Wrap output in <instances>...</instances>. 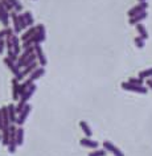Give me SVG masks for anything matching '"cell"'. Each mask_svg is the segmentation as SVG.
Wrapping results in <instances>:
<instances>
[{
	"label": "cell",
	"mask_w": 152,
	"mask_h": 156,
	"mask_svg": "<svg viewBox=\"0 0 152 156\" xmlns=\"http://www.w3.org/2000/svg\"><path fill=\"white\" fill-rule=\"evenodd\" d=\"M80 127H81V130L85 132V135H86L87 138H90V136L93 135V131H91L90 126H89V124L85 122V120H81V122H80Z\"/></svg>",
	"instance_id": "obj_19"
},
{
	"label": "cell",
	"mask_w": 152,
	"mask_h": 156,
	"mask_svg": "<svg viewBox=\"0 0 152 156\" xmlns=\"http://www.w3.org/2000/svg\"><path fill=\"white\" fill-rule=\"evenodd\" d=\"M135 45L138 46V48H140V49L144 48V40L142 37H136L135 38Z\"/></svg>",
	"instance_id": "obj_29"
},
{
	"label": "cell",
	"mask_w": 152,
	"mask_h": 156,
	"mask_svg": "<svg viewBox=\"0 0 152 156\" xmlns=\"http://www.w3.org/2000/svg\"><path fill=\"white\" fill-rule=\"evenodd\" d=\"M147 86L152 89V80H147Z\"/></svg>",
	"instance_id": "obj_32"
},
{
	"label": "cell",
	"mask_w": 152,
	"mask_h": 156,
	"mask_svg": "<svg viewBox=\"0 0 152 156\" xmlns=\"http://www.w3.org/2000/svg\"><path fill=\"white\" fill-rule=\"evenodd\" d=\"M151 80H152V77H151Z\"/></svg>",
	"instance_id": "obj_35"
},
{
	"label": "cell",
	"mask_w": 152,
	"mask_h": 156,
	"mask_svg": "<svg viewBox=\"0 0 152 156\" xmlns=\"http://www.w3.org/2000/svg\"><path fill=\"white\" fill-rule=\"evenodd\" d=\"M12 34H13V29H11L9 27L8 28H4L3 30H0V40H4L5 36L8 37V36H12Z\"/></svg>",
	"instance_id": "obj_23"
},
{
	"label": "cell",
	"mask_w": 152,
	"mask_h": 156,
	"mask_svg": "<svg viewBox=\"0 0 152 156\" xmlns=\"http://www.w3.org/2000/svg\"><path fill=\"white\" fill-rule=\"evenodd\" d=\"M12 95H13V99H19L20 97V85H19V81L16 78L12 80Z\"/></svg>",
	"instance_id": "obj_14"
},
{
	"label": "cell",
	"mask_w": 152,
	"mask_h": 156,
	"mask_svg": "<svg viewBox=\"0 0 152 156\" xmlns=\"http://www.w3.org/2000/svg\"><path fill=\"white\" fill-rule=\"evenodd\" d=\"M150 77H152V68L143 70V72L139 73V78H142V80H144V78H150Z\"/></svg>",
	"instance_id": "obj_24"
},
{
	"label": "cell",
	"mask_w": 152,
	"mask_h": 156,
	"mask_svg": "<svg viewBox=\"0 0 152 156\" xmlns=\"http://www.w3.org/2000/svg\"><path fill=\"white\" fill-rule=\"evenodd\" d=\"M107 155V151L102 148V150H95L94 152H90L89 156H106Z\"/></svg>",
	"instance_id": "obj_26"
},
{
	"label": "cell",
	"mask_w": 152,
	"mask_h": 156,
	"mask_svg": "<svg viewBox=\"0 0 152 156\" xmlns=\"http://www.w3.org/2000/svg\"><path fill=\"white\" fill-rule=\"evenodd\" d=\"M9 16L11 19H12V21H13V30H15V33H20V24H19V15L16 11H13V12H11L9 13Z\"/></svg>",
	"instance_id": "obj_11"
},
{
	"label": "cell",
	"mask_w": 152,
	"mask_h": 156,
	"mask_svg": "<svg viewBox=\"0 0 152 156\" xmlns=\"http://www.w3.org/2000/svg\"><path fill=\"white\" fill-rule=\"evenodd\" d=\"M122 89H124V90H127V91L139 93V94H147V93H148V89L143 87V86H138V85L128 83V82H123L122 83Z\"/></svg>",
	"instance_id": "obj_1"
},
{
	"label": "cell",
	"mask_w": 152,
	"mask_h": 156,
	"mask_svg": "<svg viewBox=\"0 0 152 156\" xmlns=\"http://www.w3.org/2000/svg\"><path fill=\"white\" fill-rule=\"evenodd\" d=\"M19 24H20L21 29H25L27 27H28V24H27V21H25V19H24L23 15H19Z\"/></svg>",
	"instance_id": "obj_28"
},
{
	"label": "cell",
	"mask_w": 152,
	"mask_h": 156,
	"mask_svg": "<svg viewBox=\"0 0 152 156\" xmlns=\"http://www.w3.org/2000/svg\"><path fill=\"white\" fill-rule=\"evenodd\" d=\"M2 114H3V122H4V128H8L11 126L9 115H8V107L7 106L2 107Z\"/></svg>",
	"instance_id": "obj_17"
},
{
	"label": "cell",
	"mask_w": 152,
	"mask_h": 156,
	"mask_svg": "<svg viewBox=\"0 0 152 156\" xmlns=\"http://www.w3.org/2000/svg\"><path fill=\"white\" fill-rule=\"evenodd\" d=\"M0 21L3 23V25H4L5 28H8V25H9V15H8V11L3 7L2 2H0Z\"/></svg>",
	"instance_id": "obj_9"
},
{
	"label": "cell",
	"mask_w": 152,
	"mask_h": 156,
	"mask_svg": "<svg viewBox=\"0 0 152 156\" xmlns=\"http://www.w3.org/2000/svg\"><path fill=\"white\" fill-rule=\"evenodd\" d=\"M44 74H45V69H44V68H37L32 74H30V78H29V80L32 81V82H34V81L38 80L40 77H42Z\"/></svg>",
	"instance_id": "obj_16"
},
{
	"label": "cell",
	"mask_w": 152,
	"mask_h": 156,
	"mask_svg": "<svg viewBox=\"0 0 152 156\" xmlns=\"http://www.w3.org/2000/svg\"><path fill=\"white\" fill-rule=\"evenodd\" d=\"M34 33H36V28H34V27H30V28L24 33V36H21L23 42L27 41V40H29V38H32L34 36Z\"/></svg>",
	"instance_id": "obj_20"
},
{
	"label": "cell",
	"mask_w": 152,
	"mask_h": 156,
	"mask_svg": "<svg viewBox=\"0 0 152 156\" xmlns=\"http://www.w3.org/2000/svg\"><path fill=\"white\" fill-rule=\"evenodd\" d=\"M4 46H5V41H4V40H0V54H3Z\"/></svg>",
	"instance_id": "obj_31"
},
{
	"label": "cell",
	"mask_w": 152,
	"mask_h": 156,
	"mask_svg": "<svg viewBox=\"0 0 152 156\" xmlns=\"http://www.w3.org/2000/svg\"><path fill=\"white\" fill-rule=\"evenodd\" d=\"M80 144L82 147H87V148H98V142H95V140H91L90 138H87V136H85L80 140Z\"/></svg>",
	"instance_id": "obj_10"
},
{
	"label": "cell",
	"mask_w": 152,
	"mask_h": 156,
	"mask_svg": "<svg viewBox=\"0 0 152 156\" xmlns=\"http://www.w3.org/2000/svg\"><path fill=\"white\" fill-rule=\"evenodd\" d=\"M30 110H32V106L27 103L25 106H24V108H23V111H21L20 114H19V116H17V120H16V124H17V126H23V124H24L25 119L28 118Z\"/></svg>",
	"instance_id": "obj_3"
},
{
	"label": "cell",
	"mask_w": 152,
	"mask_h": 156,
	"mask_svg": "<svg viewBox=\"0 0 152 156\" xmlns=\"http://www.w3.org/2000/svg\"><path fill=\"white\" fill-rule=\"evenodd\" d=\"M136 29H138V32H139V34H140V37H142L143 40L148 38V32H147V29L144 28V25L138 24V25H136Z\"/></svg>",
	"instance_id": "obj_21"
},
{
	"label": "cell",
	"mask_w": 152,
	"mask_h": 156,
	"mask_svg": "<svg viewBox=\"0 0 152 156\" xmlns=\"http://www.w3.org/2000/svg\"><path fill=\"white\" fill-rule=\"evenodd\" d=\"M45 27L42 24H38L36 27V33H34V44H41L42 41H45Z\"/></svg>",
	"instance_id": "obj_2"
},
{
	"label": "cell",
	"mask_w": 152,
	"mask_h": 156,
	"mask_svg": "<svg viewBox=\"0 0 152 156\" xmlns=\"http://www.w3.org/2000/svg\"><path fill=\"white\" fill-rule=\"evenodd\" d=\"M3 144H4V146H8V143H9V128H3Z\"/></svg>",
	"instance_id": "obj_22"
},
{
	"label": "cell",
	"mask_w": 152,
	"mask_h": 156,
	"mask_svg": "<svg viewBox=\"0 0 152 156\" xmlns=\"http://www.w3.org/2000/svg\"><path fill=\"white\" fill-rule=\"evenodd\" d=\"M23 16H24V19H25V21H27V24H28V27L33 24V17H32V13H30L29 11H27V12L23 13Z\"/></svg>",
	"instance_id": "obj_25"
},
{
	"label": "cell",
	"mask_w": 152,
	"mask_h": 156,
	"mask_svg": "<svg viewBox=\"0 0 152 156\" xmlns=\"http://www.w3.org/2000/svg\"><path fill=\"white\" fill-rule=\"evenodd\" d=\"M16 143L17 146H21L24 143V130H23L21 126H19L16 130Z\"/></svg>",
	"instance_id": "obj_18"
},
{
	"label": "cell",
	"mask_w": 152,
	"mask_h": 156,
	"mask_svg": "<svg viewBox=\"0 0 152 156\" xmlns=\"http://www.w3.org/2000/svg\"><path fill=\"white\" fill-rule=\"evenodd\" d=\"M8 115H9V122H11V124H15L16 123V120H17V116H16V107L13 106L12 103H9L8 106Z\"/></svg>",
	"instance_id": "obj_12"
},
{
	"label": "cell",
	"mask_w": 152,
	"mask_h": 156,
	"mask_svg": "<svg viewBox=\"0 0 152 156\" xmlns=\"http://www.w3.org/2000/svg\"><path fill=\"white\" fill-rule=\"evenodd\" d=\"M11 38V42H12V48H13V52L15 54H17L20 53V44H19V37L17 36H15V34H12V36H9Z\"/></svg>",
	"instance_id": "obj_15"
},
{
	"label": "cell",
	"mask_w": 152,
	"mask_h": 156,
	"mask_svg": "<svg viewBox=\"0 0 152 156\" xmlns=\"http://www.w3.org/2000/svg\"><path fill=\"white\" fill-rule=\"evenodd\" d=\"M128 83H132V85H138V86H142L143 85V80L142 78H135V77H132V78H130L128 80Z\"/></svg>",
	"instance_id": "obj_27"
},
{
	"label": "cell",
	"mask_w": 152,
	"mask_h": 156,
	"mask_svg": "<svg viewBox=\"0 0 152 156\" xmlns=\"http://www.w3.org/2000/svg\"><path fill=\"white\" fill-rule=\"evenodd\" d=\"M4 64H5L7 66H8L9 70L13 73L15 78H17L19 76H20V73H21V72H20V68H19V66H17V64H15V61L9 60L8 57H5V58H4Z\"/></svg>",
	"instance_id": "obj_6"
},
{
	"label": "cell",
	"mask_w": 152,
	"mask_h": 156,
	"mask_svg": "<svg viewBox=\"0 0 152 156\" xmlns=\"http://www.w3.org/2000/svg\"><path fill=\"white\" fill-rule=\"evenodd\" d=\"M0 142H2V134H0Z\"/></svg>",
	"instance_id": "obj_33"
},
{
	"label": "cell",
	"mask_w": 152,
	"mask_h": 156,
	"mask_svg": "<svg viewBox=\"0 0 152 156\" xmlns=\"http://www.w3.org/2000/svg\"><path fill=\"white\" fill-rule=\"evenodd\" d=\"M34 54H36L37 60L40 61V65L41 66H45L46 65V58H45V54L42 52V48L40 44H34Z\"/></svg>",
	"instance_id": "obj_8"
},
{
	"label": "cell",
	"mask_w": 152,
	"mask_h": 156,
	"mask_svg": "<svg viewBox=\"0 0 152 156\" xmlns=\"http://www.w3.org/2000/svg\"><path fill=\"white\" fill-rule=\"evenodd\" d=\"M139 2H140V3H142V2H144V0H139Z\"/></svg>",
	"instance_id": "obj_34"
},
{
	"label": "cell",
	"mask_w": 152,
	"mask_h": 156,
	"mask_svg": "<svg viewBox=\"0 0 152 156\" xmlns=\"http://www.w3.org/2000/svg\"><path fill=\"white\" fill-rule=\"evenodd\" d=\"M146 17H147V11H144V12L136 15V16H134V17H130V24L131 25H138V24H140V21H143Z\"/></svg>",
	"instance_id": "obj_13"
},
{
	"label": "cell",
	"mask_w": 152,
	"mask_h": 156,
	"mask_svg": "<svg viewBox=\"0 0 152 156\" xmlns=\"http://www.w3.org/2000/svg\"><path fill=\"white\" fill-rule=\"evenodd\" d=\"M147 7H148V3L142 2L140 4H138L136 7H134V8H131L130 11H128V16H130V17H134V16H136V15L144 12V11L147 9Z\"/></svg>",
	"instance_id": "obj_5"
},
{
	"label": "cell",
	"mask_w": 152,
	"mask_h": 156,
	"mask_svg": "<svg viewBox=\"0 0 152 156\" xmlns=\"http://www.w3.org/2000/svg\"><path fill=\"white\" fill-rule=\"evenodd\" d=\"M103 148L106 150L107 152H111L114 156H124V154L122 151L119 150L116 146H114L111 142H108V140H106V142H103Z\"/></svg>",
	"instance_id": "obj_4"
},
{
	"label": "cell",
	"mask_w": 152,
	"mask_h": 156,
	"mask_svg": "<svg viewBox=\"0 0 152 156\" xmlns=\"http://www.w3.org/2000/svg\"><path fill=\"white\" fill-rule=\"evenodd\" d=\"M4 128V122H3V114H2V108H0V131Z\"/></svg>",
	"instance_id": "obj_30"
},
{
	"label": "cell",
	"mask_w": 152,
	"mask_h": 156,
	"mask_svg": "<svg viewBox=\"0 0 152 156\" xmlns=\"http://www.w3.org/2000/svg\"><path fill=\"white\" fill-rule=\"evenodd\" d=\"M37 68H38V64H37V62H36V61L32 62V64L28 65V66H27V68H25L24 70H23V72L20 73V76H19V77L16 78V80H17V81H21V80H23V78H24L25 76H28V74H32V73H33V72H34V70H36Z\"/></svg>",
	"instance_id": "obj_7"
}]
</instances>
